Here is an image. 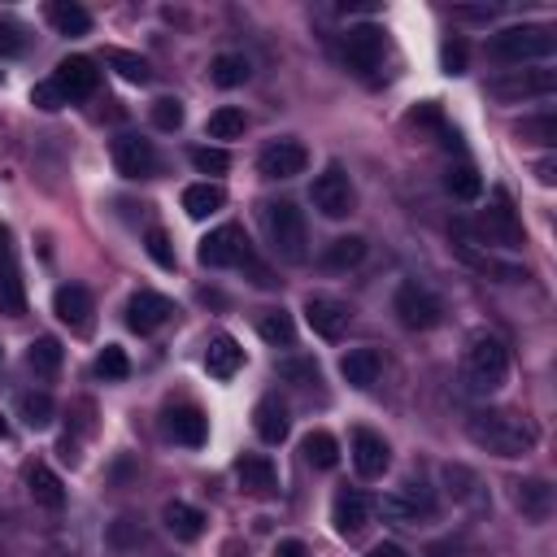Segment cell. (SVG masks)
I'll list each match as a JSON object with an SVG mask.
<instances>
[{
    "label": "cell",
    "instance_id": "6da1fadb",
    "mask_svg": "<svg viewBox=\"0 0 557 557\" xmlns=\"http://www.w3.org/2000/svg\"><path fill=\"white\" fill-rule=\"evenodd\" d=\"M466 435L492 453V457H522L535 448V426L527 413H513V409H474L466 418Z\"/></svg>",
    "mask_w": 557,
    "mask_h": 557
},
{
    "label": "cell",
    "instance_id": "7a4b0ae2",
    "mask_svg": "<svg viewBox=\"0 0 557 557\" xmlns=\"http://www.w3.org/2000/svg\"><path fill=\"white\" fill-rule=\"evenodd\" d=\"M461 370H466V387L479 392V396H487V392L505 387V379H509V348L496 335L479 331V335H470V348H466V366Z\"/></svg>",
    "mask_w": 557,
    "mask_h": 557
},
{
    "label": "cell",
    "instance_id": "3957f363",
    "mask_svg": "<svg viewBox=\"0 0 557 557\" xmlns=\"http://www.w3.org/2000/svg\"><path fill=\"white\" fill-rule=\"evenodd\" d=\"M492 52H496L500 61H509V65L548 61V57L557 52V35H553V26H535V22H527V26H505V30L492 35Z\"/></svg>",
    "mask_w": 557,
    "mask_h": 557
},
{
    "label": "cell",
    "instance_id": "277c9868",
    "mask_svg": "<svg viewBox=\"0 0 557 557\" xmlns=\"http://www.w3.org/2000/svg\"><path fill=\"white\" fill-rule=\"evenodd\" d=\"M261 218H265V231H270V244L283 261H305V244H309V231H305V213L292 205V200H270L261 205Z\"/></svg>",
    "mask_w": 557,
    "mask_h": 557
},
{
    "label": "cell",
    "instance_id": "5b68a950",
    "mask_svg": "<svg viewBox=\"0 0 557 557\" xmlns=\"http://www.w3.org/2000/svg\"><path fill=\"white\" fill-rule=\"evenodd\" d=\"M309 200H313V209H318L322 218H348V213H352L357 191H352V178L344 174V165H339V161H331V165L313 178Z\"/></svg>",
    "mask_w": 557,
    "mask_h": 557
},
{
    "label": "cell",
    "instance_id": "8992f818",
    "mask_svg": "<svg viewBox=\"0 0 557 557\" xmlns=\"http://www.w3.org/2000/svg\"><path fill=\"white\" fill-rule=\"evenodd\" d=\"M379 509H383V518H387V522L409 527V522H418V518H431V513H435V496H431V487H426L422 479H405L400 487H392V492L379 500Z\"/></svg>",
    "mask_w": 557,
    "mask_h": 557
},
{
    "label": "cell",
    "instance_id": "52a82bcc",
    "mask_svg": "<svg viewBox=\"0 0 557 557\" xmlns=\"http://www.w3.org/2000/svg\"><path fill=\"white\" fill-rule=\"evenodd\" d=\"M196 257H200V265H213V270H222V265H244V261H248V235H244V226L222 222L218 231H209V235L200 239Z\"/></svg>",
    "mask_w": 557,
    "mask_h": 557
},
{
    "label": "cell",
    "instance_id": "ba28073f",
    "mask_svg": "<svg viewBox=\"0 0 557 557\" xmlns=\"http://www.w3.org/2000/svg\"><path fill=\"white\" fill-rule=\"evenodd\" d=\"M392 309H396L400 326H409V331H431V326L440 322V313H444L440 296H431L422 283H400Z\"/></svg>",
    "mask_w": 557,
    "mask_h": 557
},
{
    "label": "cell",
    "instance_id": "9c48e42d",
    "mask_svg": "<svg viewBox=\"0 0 557 557\" xmlns=\"http://www.w3.org/2000/svg\"><path fill=\"white\" fill-rule=\"evenodd\" d=\"M557 87V74L553 70H513L505 78H492L487 91L496 100H531V96H553Z\"/></svg>",
    "mask_w": 557,
    "mask_h": 557
},
{
    "label": "cell",
    "instance_id": "30bf717a",
    "mask_svg": "<svg viewBox=\"0 0 557 557\" xmlns=\"http://www.w3.org/2000/svg\"><path fill=\"white\" fill-rule=\"evenodd\" d=\"M305 165H309V152H305V144H296V139H274V144H265L261 157H257L261 178H274V183L305 174Z\"/></svg>",
    "mask_w": 557,
    "mask_h": 557
},
{
    "label": "cell",
    "instance_id": "8fae6325",
    "mask_svg": "<svg viewBox=\"0 0 557 557\" xmlns=\"http://www.w3.org/2000/svg\"><path fill=\"white\" fill-rule=\"evenodd\" d=\"M344 61L352 70H361V74L379 70V61H383V26H374V22L348 26V35H344Z\"/></svg>",
    "mask_w": 557,
    "mask_h": 557
},
{
    "label": "cell",
    "instance_id": "7c38bea8",
    "mask_svg": "<svg viewBox=\"0 0 557 557\" xmlns=\"http://www.w3.org/2000/svg\"><path fill=\"white\" fill-rule=\"evenodd\" d=\"M113 165L122 178H152L157 174V148L144 135H117L113 139Z\"/></svg>",
    "mask_w": 557,
    "mask_h": 557
},
{
    "label": "cell",
    "instance_id": "4fadbf2b",
    "mask_svg": "<svg viewBox=\"0 0 557 557\" xmlns=\"http://www.w3.org/2000/svg\"><path fill=\"white\" fill-rule=\"evenodd\" d=\"M305 322L313 326V335L322 339H339L352 322V309L339 300V296H309L305 300Z\"/></svg>",
    "mask_w": 557,
    "mask_h": 557
},
{
    "label": "cell",
    "instance_id": "5bb4252c",
    "mask_svg": "<svg viewBox=\"0 0 557 557\" xmlns=\"http://www.w3.org/2000/svg\"><path fill=\"white\" fill-rule=\"evenodd\" d=\"M170 318H174V305H170L161 292L139 287V292L126 300V326H131V331H139V335H148V331L165 326Z\"/></svg>",
    "mask_w": 557,
    "mask_h": 557
},
{
    "label": "cell",
    "instance_id": "9a60e30c",
    "mask_svg": "<svg viewBox=\"0 0 557 557\" xmlns=\"http://www.w3.org/2000/svg\"><path fill=\"white\" fill-rule=\"evenodd\" d=\"M352 466H357L361 479H383V470L392 466V448H387V440H383L379 431H370V426L352 431Z\"/></svg>",
    "mask_w": 557,
    "mask_h": 557
},
{
    "label": "cell",
    "instance_id": "2e32d148",
    "mask_svg": "<svg viewBox=\"0 0 557 557\" xmlns=\"http://www.w3.org/2000/svg\"><path fill=\"white\" fill-rule=\"evenodd\" d=\"M52 313L70 326V331H91V313H96V300H91V292L87 287H78V283H65V287H57V296H52Z\"/></svg>",
    "mask_w": 557,
    "mask_h": 557
},
{
    "label": "cell",
    "instance_id": "e0dca14e",
    "mask_svg": "<svg viewBox=\"0 0 557 557\" xmlns=\"http://www.w3.org/2000/svg\"><path fill=\"white\" fill-rule=\"evenodd\" d=\"M52 83L65 100H87L96 91V61L91 57H65V61H57Z\"/></svg>",
    "mask_w": 557,
    "mask_h": 557
},
{
    "label": "cell",
    "instance_id": "ac0fdd59",
    "mask_svg": "<svg viewBox=\"0 0 557 557\" xmlns=\"http://www.w3.org/2000/svg\"><path fill=\"white\" fill-rule=\"evenodd\" d=\"M440 474H444V487H448V496H453L457 505H466V509H474V513L487 509V487L479 483V474H474L470 466L448 461V466H440Z\"/></svg>",
    "mask_w": 557,
    "mask_h": 557
},
{
    "label": "cell",
    "instance_id": "d6986e66",
    "mask_svg": "<svg viewBox=\"0 0 557 557\" xmlns=\"http://www.w3.org/2000/svg\"><path fill=\"white\" fill-rule=\"evenodd\" d=\"M331 522H335V531L339 535H361L366 531V522H370V500L357 492V487H344V492H335V500H331Z\"/></svg>",
    "mask_w": 557,
    "mask_h": 557
},
{
    "label": "cell",
    "instance_id": "ffe728a7",
    "mask_svg": "<svg viewBox=\"0 0 557 557\" xmlns=\"http://www.w3.org/2000/svg\"><path fill=\"white\" fill-rule=\"evenodd\" d=\"M239 366H244V348H239V339L235 335H226V331H218V335H209V344H205V370L213 374V379H235L239 374Z\"/></svg>",
    "mask_w": 557,
    "mask_h": 557
},
{
    "label": "cell",
    "instance_id": "44dd1931",
    "mask_svg": "<svg viewBox=\"0 0 557 557\" xmlns=\"http://www.w3.org/2000/svg\"><path fill=\"white\" fill-rule=\"evenodd\" d=\"M483 226H487V239H496V244H505V248H518V244H522V226H518L513 205H509L505 191L492 196V209H487Z\"/></svg>",
    "mask_w": 557,
    "mask_h": 557
},
{
    "label": "cell",
    "instance_id": "7402d4cb",
    "mask_svg": "<svg viewBox=\"0 0 557 557\" xmlns=\"http://www.w3.org/2000/svg\"><path fill=\"white\" fill-rule=\"evenodd\" d=\"M165 431L174 435V444H187V448H200L205 435H209V418L196 409V405H178L165 413Z\"/></svg>",
    "mask_w": 557,
    "mask_h": 557
},
{
    "label": "cell",
    "instance_id": "603a6c76",
    "mask_svg": "<svg viewBox=\"0 0 557 557\" xmlns=\"http://www.w3.org/2000/svg\"><path fill=\"white\" fill-rule=\"evenodd\" d=\"M26 492H30V500L44 505V509H61V505H65V483H61L57 470L44 466V461H35V466L26 470Z\"/></svg>",
    "mask_w": 557,
    "mask_h": 557
},
{
    "label": "cell",
    "instance_id": "cb8c5ba5",
    "mask_svg": "<svg viewBox=\"0 0 557 557\" xmlns=\"http://www.w3.org/2000/svg\"><path fill=\"white\" fill-rule=\"evenodd\" d=\"M161 518H165V531L174 535V540H183V544H191V540H200L205 535V513L196 509V505H187V500H170L165 509H161Z\"/></svg>",
    "mask_w": 557,
    "mask_h": 557
},
{
    "label": "cell",
    "instance_id": "d4e9b609",
    "mask_svg": "<svg viewBox=\"0 0 557 557\" xmlns=\"http://www.w3.org/2000/svg\"><path fill=\"white\" fill-rule=\"evenodd\" d=\"M379 370H383V361H379L374 348H348L339 357V374L348 379V387H374L379 383Z\"/></svg>",
    "mask_w": 557,
    "mask_h": 557
},
{
    "label": "cell",
    "instance_id": "484cf974",
    "mask_svg": "<svg viewBox=\"0 0 557 557\" xmlns=\"http://www.w3.org/2000/svg\"><path fill=\"white\" fill-rule=\"evenodd\" d=\"M235 474H239V487L248 492V496H270L274 487H278V474H274V466H270V457H239L235 461Z\"/></svg>",
    "mask_w": 557,
    "mask_h": 557
},
{
    "label": "cell",
    "instance_id": "4316f807",
    "mask_svg": "<svg viewBox=\"0 0 557 557\" xmlns=\"http://www.w3.org/2000/svg\"><path fill=\"white\" fill-rule=\"evenodd\" d=\"M513 505L522 509V518L544 522L553 509V487L544 479H522V483H513Z\"/></svg>",
    "mask_w": 557,
    "mask_h": 557
},
{
    "label": "cell",
    "instance_id": "83f0119b",
    "mask_svg": "<svg viewBox=\"0 0 557 557\" xmlns=\"http://www.w3.org/2000/svg\"><path fill=\"white\" fill-rule=\"evenodd\" d=\"M222 205H226V191H222L218 183H209V178L183 187V209H187V218H196V222H200V218H213Z\"/></svg>",
    "mask_w": 557,
    "mask_h": 557
},
{
    "label": "cell",
    "instance_id": "f1b7e54d",
    "mask_svg": "<svg viewBox=\"0 0 557 557\" xmlns=\"http://www.w3.org/2000/svg\"><path fill=\"white\" fill-rule=\"evenodd\" d=\"M252 426H257V435H261L265 444H283V440H287V409H283L274 396H265V400H257V409H252Z\"/></svg>",
    "mask_w": 557,
    "mask_h": 557
},
{
    "label": "cell",
    "instance_id": "f546056e",
    "mask_svg": "<svg viewBox=\"0 0 557 557\" xmlns=\"http://www.w3.org/2000/svg\"><path fill=\"white\" fill-rule=\"evenodd\" d=\"M48 22H52L57 35H70V39H78V35L91 30V13L83 4H70V0H52L48 4Z\"/></svg>",
    "mask_w": 557,
    "mask_h": 557
},
{
    "label": "cell",
    "instance_id": "4dcf8cb0",
    "mask_svg": "<svg viewBox=\"0 0 557 557\" xmlns=\"http://www.w3.org/2000/svg\"><path fill=\"white\" fill-rule=\"evenodd\" d=\"M17 413H22V422H26L30 431H44V426H52V418H57V400H52L48 392H22V396H17Z\"/></svg>",
    "mask_w": 557,
    "mask_h": 557
},
{
    "label": "cell",
    "instance_id": "1f68e13d",
    "mask_svg": "<svg viewBox=\"0 0 557 557\" xmlns=\"http://www.w3.org/2000/svg\"><path fill=\"white\" fill-rule=\"evenodd\" d=\"M361 257H366V239H361V235H339V239L326 244L322 265H326V270H352Z\"/></svg>",
    "mask_w": 557,
    "mask_h": 557
},
{
    "label": "cell",
    "instance_id": "d6a6232c",
    "mask_svg": "<svg viewBox=\"0 0 557 557\" xmlns=\"http://www.w3.org/2000/svg\"><path fill=\"white\" fill-rule=\"evenodd\" d=\"M300 453H305V461H309L313 470H331V466L339 461V444H335L331 431H309V435L300 440Z\"/></svg>",
    "mask_w": 557,
    "mask_h": 557
},
{
    "label": "cell",
    "instance_id": "836d02e7",
    "mask_svg": "<svg viewBox=\"0 0 557 557\" xmlns=\"http://www.w3.org/2000/svg\"><path fill=\"white\" fill-rule=\"evenodd\" d=\"M248 57L244 52H218L213 57V65H209V78L218 83V87H239V83H248Z\"/></svg>",
    "mask_w": 557,
    "mask_h": 557
},
{
    "label": "cell",
    "instance_id": "e575fe53",
    "mask_svg": "<svg viewBox=\"0 0 557 557\" xmlns=\"http://www.w3.org/2000/svg\"><path fill=\"white\" fill-rule=\"evenodd\" d=\"M26 366H30L39 379H52V374L61 370V344H57L52 335L30 339V348H26Z\"/></svg>",
    "mask_w": 557,
    "mask_h": 557
},
{
    "label": "cell",
    "instance_id": "d590c367",
    "mask_svg": "<svg viewBox=\"0 0 557 557\" xmlns=\"http://www.w3.org/2000/svg\"><path fill=\"white\" fill-rule=\"evenodd\" d=\"M244 126H248L244 109H235V104H222V109H213V113H209V122H205V135H209V139H239V135H244Z\"/></svg>",
    "mask_w": 557,
    "mask_h": 557
},
{
    "label": "cell",
    "instance_id": "8d00e7d4",
    "mask_svg": "<svg viewBox=\"0 0 557 557\" xmlns=\"http://www.w3.org/2000/svg\"><path fill=\"white\" fill-rule=\"evenodd\" d=\"M444 183H448V191H453L457 200H479V191H483V178H479V170H474L470 161H457Z\"/></svg>",
    "mask_w": 557,
    "mask_h": 557
},
{
    "label": "cell",
    "instance_id": "74e56055",
    "mask_svg": "<svg viewBox=\"0 0 557 557\" xmlns=\"http://www.w3.org/2000/svg\"><path fill=\"white\" fill-rule=\"evenodd\" d=\"M104 61H109L126 83H148V78H152L148 61H144V57H135V52H126V48H109V52H104Z\"/></svg>",
    "mask_w": 557,
    "mask_h": 557
},
{
    "label": "cell",
    "instance_id": "f35d334b",
    "mask_svg": "<svg viewBox=\"0 0 557 557\" xmlns=\"http://www.w3.org/2000/svg\"><path fill=\"white\" fill-rule=\"evenodd\" d=\"M257 331H261V339H265V344H292V339H296V326H292V318H287L283 309L261 313Z\"/></svg>",
    "mask_w": 557,
    "mask_h": 557
},
{
    "label": "cell",
    "instance_id": "ab89813d",
    "mask_svg": "<svg viewBox=\"0 0 557 557\" xmlns=\"http://www.w3.org/2000/svg\"><path fill=\"white\" fill-rule=\"evenodd\" d=\"M96 374H100L104 383H122V379L131 374V361H126V352H122L117 344H104V352L96 357Z\"/></svg>",
    "mask_w": 557,
    "mask_h": 557
},
{
    "label": "cell",
    "instance_id": "60d3db41",
    "mask_svg": "<svg viewBox=\"0 0 557 557\" xmlns=\"http://www.w3.org/2000/svg\"><path fill=\"white\" fill-rule=\"evenodd\" d=\"M148 117H152L157 131H178V126H183V100H174V96H157L152 109H148Z\"/></svg>",
    "mask_w": 557,
    "mask_h": 557
},
{
    "label": "cell",
    "instance_id": "b9f144b4",
    "mask_svg": "<svg viewBox=\"0 0 557 557\" xmlns=\"http://www.w3.org/2000/svg\"><path fill=\"white\" fill-rule=\"evenodd\" d=\"M518 139H531V144H553L557 139V122L544 113V117H527L518 126Z\"/></svg>",
    "mask_w": 557,
    "mask_h": 557
},
{
    "label": "cell",
    "instance_id": "7bdbcfd3",
    "mask_svg": "<svg viewBox=\"0 0 557 557\" xmlns=\"http://www.w3.org/2000/svg\"><path fill=\"white\" fill-rule=\"evenodd\" d=\"M191 165H196L200 174H226L231 157H226L222 148H191Z\"/></svg>",
    "mask_w": 557,
    "mask_h": 557
},
{
    "label": "cell",
    "instance_id": "ee69618b",
    "mask_svg": "<svg viewBox=\"0 0 557 557\" xmlns=\"http://www.w3.org/2000/svg\"><path fill=\"white\" fill-rule=\"evenodd\" d=\"M26 52V30L9 17H0V57H22Z\"/></svg>",
    "mask_w": 557,
    "mask_h": 557
},
{
    "label": "cell",
    "instance_id": "f6af8a7d",
    "mask_svg": "<svg viewBox=\"0 0 557 557\" xmlns=\"http://www.w3.org/2000/svg\"><path fill=\"white\" fill-rule=\"evenodd\" d=\"M30 104H39L44 113H57V109L70 104V100H65V96L57 91V83L48 78V83H35V87H30Z\"/></svg>",
    "mask_w": 557,
    "mask_h": 557
},
{
    "label": "cell",
    "instance_id": "bcb514c9",
    "mask_svg": "<svg viewBox=\"0 0 557 557\" xmlns=\"http://www.w3.org/2000/svg\"><path fill=\"white\" fill-rule=\"evenodd\" d=\"M278 379H287L296 387H309V383H318V366L313 361H283L278 366Z\"/></svg>",
    "mask_w": 557,
    "mask_h": 557
},
{
    "label": "cell",
    "instance_id": "7dc6e473",
    "mask_svg": "<svg viewBox=\"0 0 557 557\" xmlns=\"http://www.w3.org/2000/svg\"><path fill=\"white\" fill-rule=\"evenodd\" d=\"M148 257L165 270H174V248H170V235L165 231H148Z\"/></svg>",
    "mask_w": 557,
    "mask_h": 557
},
{
    "label": "cell",
    "instance_id": "c3c4849f",
    "mask_svg": "<svg viewBox=\"0 0 557 557\" xmlns=\"http://www.w3.org/2000/svg\"><path fill=\"white\" fill-rule=\"evenodd\" d=\"M0 305H4L9 313H22V292H17V278H13V274L0 278Z\"/></svg>",
    "mask_w": 557,
    "mask_h": 557
},
{
    "label": "cell",
    "instance_id": "681fc988",
    "mask_svg": "<svg viewBox=\"0 0 557 557\" xmlns=\"http://www.w3.org/2000/svg\"><path fill=\"white\" fill-rule=\"evenodd\" d=\"M444 70H448V74H461V70H466V44H457V39L444 44Z\"/></svg>",
    "mask_w": 557,
    "mask_h": 557
},
{
    "label": "cell",
    "instance_id": "f907efd6",
    "mask_svg": "<svg viewBox=\"0 0 557 557\" xmlns=\"http://www.w3.org/2000/svg\"><path fill=\"white\" fill-rule=\"evenodd\" d=\"M274 557H309V548L300 540H278L274 544Z\"/></svg>",
    "mask_w": 557,
    "mask_h": 557
},
{
    "label": "cell",
    "instance_id": "816d5d0a",
    "mask_svg": "<svg viewBox=\"0 0 557 557\" xmlns=\"http://www.w3.org/2000/svg\"><path fill=\"white\" fill-rule=\"evenodd\" d=\"M366 557H405V553H400L396 544H374V548H370Z\"/></svg>",
    "mask_w": 557,
    "mask_h": 557
},
{
    "label": "cell",
    "instance_id": "f5cc1de1",
    "mask_svg": "<svg viewBox=\"0 0 557 557\" xmlns=\"http://www.w3.org/2000/svg\"><path fill=\"white\" fill-rule=\"evenodd\" d=\"M535 174H540V183H553V178H557V174H553V161H540Z\"/></svg>",
    "mask_w": 557,
    "mask_h": 557
},
{
    "label": "cell",
    "instance_id": "db71d44e",
    "mask_svg": "<svg viewBox=\"0 0 557 557\" xmlns=\"http://www.w3.org/2000/svg\"><path fill=\"white\" fill-rule=\"evenodd\" d=\"M4 435H9V422H4V413H0V440H4Z\"/></svg>",
    "mask_w": 557,
    "mask_h": 557
},
{
    "label": "cell",
    "instance_id": "11a10c76",
    "mask_svg": "<svg viewBox=\"0 0 557 557\" xmlns=\"http://www.w3.org/2000/svg\"><path fill=\"white\" fill-rule=\"evenodd\" d=\"M0 257H4V231H0Z\"/></svg>",
    "mask_w": 557,
    "mask_h": 557
},
{
    "label": "cell",
    "instance_id": "9f6ffc18",
    "mask_svg": "<svg viewBox=\"0 0 557 557\" xmlns=\"http://www.w3.org/2000/svg\"><path fill=\"white\" fill-rule=\"evenodd\" d=\"M0 557H4V553H0Z\"/></svg>",
    "mask_w": 557,
    "mask_h": 557
}]
</instances>
